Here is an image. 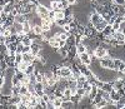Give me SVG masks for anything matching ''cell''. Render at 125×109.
Returning <instances> with one entry per match:
<instances>
[{
  "label": "cell",
  "instance_id": "10",
  "mask_svg": "<svg viewBox=\"0 0 125 109\" xmlns=\"http://www.w3.org/2000/svg\"><path fill=\"white\" fill-rule=\"evenodd\" d=\"M34 88H35V92L41 97L44 94V84L43 83H39V82H36L35 84H34Z\"/></svg>",
  "mask_w": 125,
  "mask_h": 109
},
{
  "label": "cell",
  "instance_id": "29",
  "mask_svg": "<svg viewBox=\"0 0 125 109\" xmlns=\"http://www.w3.org/2000/svg\"><path fill=\"white\" fill-rule=\"evenodd\" d=\"M29 51H30V45H24L21 53H29Z\"/></svg>",
  "mask_w": 125,
  "mask_h": 109
},
{
  "label": "cell",
  "instance_id": "5",
  "mask_svg": "<svg viewBox=\"0 0 125 109\" xmlns=\"http://www.w3.org/2000/svg\"><path fill=\"white\" fill-rule=\"evenodd\" d=\"M70 74H71V68L70 67H61L60 70H59V75L61 78H69L70 77Z\"/></svg>",
  "mask_w": 125,
  "mask_h": 109
},
{
  "label": "cell",
  "instance_id": "7",
  "mask_svg": "<svg viewBox=\"0 0 125 109\" xmlns=\"http://www.w3.org/2000/svg\"><path fill=\"white\" fill-rule=\"evenodd\" d=\"M23 33L24 34H30V33H33V25L30 24L29 20H25L23 23Z\"/></svg>",
  "mask_w": 125,
  "mask_h": 109
},
{
  "label": "cell",
  "instance_id": "24",
  "mask_svg": "<svg viewBox=\"0 0 125 109\" xmlns=\"http://www.w3.org/2000/svg\"><path fill=\"white\" fill-rule=\"evenodd\" d=\"M65 18L64 15V10H60V12H55V19H62Z\"/></svg>",
  "mask_w": 125,
  "mask_h": 109
},
{
  "label": "cell",
  "instance_id": "9",
  "mask_svg": "<svg viewBox=\"0 0 125 109\" xmlns=\"http://www.w3.org/2000/svg\"><path fill=\"white\" fill-rule=\"evenodd\" d=\"M121 97H123V94H121L119 90L113 89V90L110 92V99H111V100H114V102H118Z\"/></svg>",
  "mask_w": 125,
  "mask_h": 109
},
{
  "label": "cell",
  "instance_id": "26",
  "mask_svg": "<svg viewBox=\"0 0 125 109\" xmlns=\"http://www.w3.org/2000/svg\"><path fill=\"white\" fill-rule=\"evenodd\" d=\"M0 53H3V54L8 53V47H6L5 43H4V44H0Z\"/></svg>",
  "mask_w": 125,
  "mask_h": 109
},
{
  "label": "cell",
  "instance_id": "33",
  "mask_svg": "<svg viewBox=\"0 0 125 109\" xmlns=\"http://www.w3.org/2000/svg\"><path fill=\"white\" fill-rule=\"evenodd\" d=\"M68 3H69V5L74 6V5H76V4H78V0H68Z\"/></svg>",
  "mask_w": 125,
  "mask_h": 109
},
{
  "label": "cell",
  "instance_id": "23",
  "mask_svg": "<svg viewBox=\"0 0 125 109\" xmlns=\"http://www.w3.org/2000/svg\"><path fill=\"white\" fill-rule=\"evenodd\" d=\"M20 61H23V54L21 53H15V65L19 64Z\"/></svg>",
  "mask_w": 125,
  "mask_h": 109
},
{
  "label": "cell",
  "instance_id": "1",
  "mask_svg": "<svg viewBox=\"0 0 125 109\" xmlns=\"http://www.w3.org/2000/svg\"><path fill=\"white\" fill-rule=\"evenodd\" d=\"M36 14L40 16V19H49V12L50 10L48 9V6L46 5H44V4H38L36 5Z\"/></svg>",
  "mask_w": 125,
  "mask_h": 109
},
{
  "label": "cell",
  "instance_id": "12",
  "mask_svg": "<svg viewBox=\"0 0 125 109\" xmlns=\"http://www.w3.org/2000/svg\"><path fill=\"white\" fill-rule=\"evenodd\" d=\"M54 105V109H59L61 108V104H62V99H61V97H55L54 98V100L51 102Z\"/></svg>",
  "mask_w": 125,
  "mask_h": 109
},
{
  "label": "cell",
  "instance_id": "8",
  "mask_svg": "<svg viewBox=\"0 0 125 109\" xmlns=\"http://www.w3.org/2000/svg\"><path fill=\"white\" fill-rule=\"evenodd\" d=\"M21 54H23V60L26 61V63H33L35 60V58H36L34 54H31L30 51L29 53H21Z\"/></svg>",
  "mask_w": 125,
  "mask_h": 109
},
{
  "label": "cell",
  "instance_id": "19",
  "mask_svg": "<svg viewBox=\"0 0 125 109\" xmlns=\"http://www.w3.org/2000/svg\"><path fill=\"white\" fill-rule=\"evenodd\" d=\"M13 8H14L13 4L8 3V4H5V5L3 6V12H4L5 14H10V13H11V10H13Z\"/></svg>",
  "mask_w": 125,
  "mask_h": 109
},
{
  "label": "cell",
  "instance_id": "18",
  "mask_svg": "<svg viewBox=\"0 0 125 109\" xmlns=\"http://www.w3.org/2000/svg\"><path fill=\"white\" fill-rule=\"evenodd\" d=\"M34 72H35V65H34L33 63H30V64L28 65V67H26V69H25V72H24V73H25L26 75H29V74H33Z\"/></svg>",
  "mask_w": 125,
  "mask_h": 109
},
{
  "label": "cell",
  "instance_id": "36",
  "mask_svg": "<svg viewBox=\"0 0 125 109\" xmlns=\"http://www.w3.org/2000/svg\"><path fill=\"white\" fill-rule=\"evenodd\" d=\"M124 8H125V4H124Z\"/></svg>",
  "mask_w": 125,
  "mask_h": 109
},
{
  "label": "cell",
  "instance_id": "15",
  "mask_svg": "<svg viewBox=\"0 0 125 109\" xmlns=\"http://www.w3.org/2000/svg\"><path fill=\"white\" fill-rule=\"evenodd\" d=\"M101 89H103L104 92H108V93H110V92L113 90L111 82H104V84H103V86H101Z\"/></svg>",
  "mask_w": 125,
  "mask_h": 109
},
{
  "label": "cell",
  "instance_id": "35",
  "mask_svg": "<svg viewBox=\"0 0 125 109\" xmlns=\"http://www.w3.org/2000/svg\"><path fill=\"white\" fill-rule=\"evenodd\" d=\"M0 70H1V64H0Z\"/></svg>",
  "mask_w": 125,
  "mask_h": 109
},
{
  "label": "cell",
  "instance_id": "6",
  "mask_svg": "<svg viewBox=\"0 0 125 109\" xmlns=\"http://www.w3.org/2000/svg\"><path fill=\"white\" fill-rule=\"evenodd\" d=\"M4 61L6 67H15V55H10V54H5Z\"/></svg>",
  "mask_w": 125,
  "mask_h": 109
},
{
  "label": "cell",
  "instance_id": "31",
  "mask_svg": "<svg viewBox=\"0 0 125 109\" xmlns=\"http://www.w3.org/2000/svg\"><path fill=\"white\" fill-rule=\"evenodd\" d=\"M115 4H118V5H124L125 4V0H113Z\"/></svg>",
  "mask_w": 125,
  "mask_h": 109
},
{
  "label": "cell",
  "instance_id": "22",
  "mask_svg": "<svg viewBox=\"0 0 125 109\" xmlns=\"http://www.w3.org/2000/svg\"><path fill=\"white\" fill-rule=\"evenodd\" d=\"M18 41V34H11L10 36L6 38V43L5 44H8V43H16Z\"/></svg>",
  "mask_w": 125,
  "mask_h": 109
},
{
  "label": "cell",
  "instance_id": "14",
  "mask_svg": "<svg viewBox=\"0 0 125 109\" xmlns=\"http://www.w3.org/2000/svg\"><path fill=\"white\" fill-rule=\"evenodd\" d=\"M81 98H83V97H80L78 93H75V94H71V97H70V100H71L73 103H74V104H75V107H76V105L79 104V102L81 100Z\"/></svg>",
  "mask_w": 125,
  "mask_h": 109
},
{
  "label": "cell",
  "instance_id": "34",
  "mask_svg": "<svg viewBox=\"0 0 125 109\" xmlns=\"http://www.w3.org/2000/svg\"><path fill=\"white\" fill-rule=\"evenodd\" d=\"M3 30H4V28H3V25H0V34L3 33Z\"/></svg>",
  "mask_w": 125,
  "mask_h": 109
},
{
  "label": "cell",
  "instance_id": "2",
  "mask_svg": "<svg viewBox=\"0 0 125 109\" xmlns=\"http://www.w3.org/2000/svg\"><path fill=\"white\" fill-rule=\"evenodd\" d=\"M93 54L95 55L98 59H100V58H103V57H105V55H108V49L104 47V45H98L95 49H94V51H93Z\"/></svg>",
  "mask_w": 125,
  "mask_h": 109
},
{
  "label": "cell",
  "instance_id": "3",
  "mask_svg": "<svg viewBox=\"0 0 125 109\" xmlns=\"http://www.w3.org/2000/svg\"><path fill=\"white\" fill-rule=\"evenodd\" d=\"M114 65H115V70L124 73L125 70V61L120 58H114Z\"/></svg>",
  "mask_w": 125,
  "mask_h": 109
},
{
  "label": "cell",
  "instance_id": "11",
  "mask_svg": "<svg viewBox=\"0 0 125 109\" xmlns=\"http://www.w3.org/2000/svg\"><path fill=\"white\" fill-rule=\"evenodd\" d=\"M101 33L104 34V36H113V34H114L115 31L113 30V28H111V25H110V24H108L105 28H104V30H103Z\"/></svg>",
  "mask_w": 125,
  "mask_h": 109
},
{
  "label": "cell",
  "instance_id": "21",
  "mask_svg": "<svg viewBox=\"0 0 125 109\" xmlns=\"http://www.w3.org/2000/svg\"><path fill=\"white\" fill-rule=\"evenodd\" d=\"M54 24H55L56 26L61 28V26H64L65 24H68V23H66L65 18H62V19H55V20H54Z\"/></svg>",
  "mask_w": 125,
  "mask_h": 109
},
{
  "label": "cell",
  "instance_id": "28",
  "mask_svg": "<svg viewBox=\"0 0 125 109\" xmlns=\"http://www.w3.org/2000/svg\"><path fill=\"white\" fill-rule=\"evenodd\" d=\"M61 29H62V31H65V33H70V25L69 24H65L64 26H61Z\"/></svg>",
  "mask_w": 125,
  "mask_h": 109
},
{
  "label": "cell",
  "instance_id": "27",
  "mask_svg": "<svg viewBox=\"0 0 125 109\" xmlns=\"http://www.w3.org/2000/svg\"><path fill=\"white\" fill-rule=\"evenodd\" d=\"M76 93H78L80 97H84V94H85V89L83 88V86H81V88H78V89H76Z\"/></svg>",
  "mask_w": 125,
  "mask_h": 109
},
{
  "label": "cell",
  "instance_id": "25",
  "mask_svg": "<svg viewBox=\"0 0 125 109\" xmlns=\"http://www.w3.org/2000/svg\"><path fill=\"white\" fill-rule=\"evenodd\" d=\"M26 93H29L28 92V85H20V95L21 94H26Z\"/></svg>",
  "mask_w": 125,
  "mask_h": 109
},
{
  "label": "cell",
  "instance_id": "20",
  "mask_svg": "<svg viewBox=\"0 0 125 109\" xmlns=\"http://www.w3.org/2000/svg\"><path fill=\"white\" fill-rule=\"evenodd\" d=\"M33 33H34V35H41L43 30H41L40 24H35V25H33Z\"/></svg>",
  "mask_w": 125,
  "mask_h": 109
},
{
  "label": "cell",
  "instance_id": "32",
  "mask_svg": "<svg viewBox=\"0 0 125 109\" xmlns=\"http://www.w3.org/2000/svg\"><path fill=\"white\" fill-rule=\"evenodd\" d=\"M4 43H6V38L3 34H0V44H4Z\"/></svg>",
  "mask_w": 125,
  "mask_h": 109
},
{
  "label": "cell",
  "instance_id": "16",
  "mask_svg": "<svg viewBox=\"0 0 125 109\" xmlns=\"http://www.w3.org/2000/svg\"><path fill=\"white\" fill-rule=\"evenodd\" d=\"M14 19H15V21L16 23H24L25 20H28V18H26V15H24V14H18V15H15L14 16Z\"/></svg>",
  "mask_w": 125,
  "mask_h": 109
},
{
  "label": "cell",
  "instance_id": "30",
  "mask_svg": "<svg viewBox=\"0 0 125 109\" xmlns=\"http://www.w3.org/2000/svg\"><path fill=\"white\" fill-rule=\"evenodd\" d=\"M4 84H5V77H4V75H1V77H0V88H1Z\"/></svg>",
  "mask_w": 125,
  "mask_h": 109
},
{
  "label": "cell",
  "instance_id": "17",
  "mask_svg": "<svg viewBox=\"0 0 125 109\" xmlns=\"http://www.w3.org/2000/svg\"><path fill=\"white\" fill-rule=\"evenodd\" d=\"M75 104L73 103L71 100H62V104H61V108L64 109H69V108H74Z\"/></svg>",
  "mask_w": 125,
  "mask_h": 109
},
{
  "label": "cell",
  "instance_id": "13",
  "mask_svg": "<svg viewBox=\"0 0 125 109\" xmlns=\"http://www.w3.org/2000/svg\"><path fill=\"white\" fill-rule=\"evenodd\" d=\"M75 48H76V53H78V54L85 53L86 49H88V47H86L85 44H83V43H78V44L75 45Z\"/></svg>",
  "mask_w": 125,
  "mask_h": 109
},
{
  "label": "cell",
  "instance_id": "4",
  "mask_svg": "<svg viewBox=\"0 0 125 109\" xmlns=\"http://www.w3.org/2000/svg\"><path fill=\"white\" fill-rule=\"evenodd\" d=\"M78 55H79V58H80V60H81L83 64H86V65H90L91 64V57H90V54L88 51L78 54Z\"/></svg>",
  "mask_w": 125,
  "mask_h": 109
}]
</instances>
